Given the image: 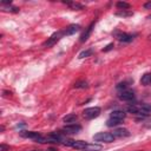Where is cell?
I'll return each instance as SVG.
<instances>
[{"mask_svg":"<svg viewBox=\"0 0 151 151\" xmlns=\"http://www.w3.org/2000/svg\"><path fill=\"white\" fill-rule=\"evenodd\" d=\"M117 38L119 41L122 42H130L133 40L134 38V34H129V33H118L117 34Z\"/></svg>","mask_w":151,"mask_h":151,"instance_id":"obj_10","label":"cell"},{"mask_svg":"<svg viewBox=\"0 0 151 151\" xmlns=\"http://www.w3.org/2000/svg\"><path fill=\"white\" fill-rule=\"evenodd\" d=\"M64 123H67V124H74L77 120H78V116L74 114V113H71V114H67L63 118Z\"/></svg>","mask_w":151,"mask_h":151,"instance_id":"obj_13","label":"cell"},{"mask_svg":"<svg viewBox=\"0 0 151 151\" xmlns=\"http://www.w3.org/2000/svg\"><path fill=\"white\" fill-rule=\"evenodd\" d=\"M137 151H138V150H137Z\"/></svg>","mask_w":151,"mask_h":151,"instance_id":"obj_28","label":"cell"},{"mask_svg":"<svg viewBox=\"0 0 151 151\" xmlns=\"http://www.w3.org/2000/svg\"><path fill=\"white\" fill-rule=\"evenodd\" d=\"M149 39H150V40H151V34H150V35H149Z\"/></svg>","mask_w":151,"mask_h":151,"instance_id":"obj_26","label":"cell"},{"mask_svg":"<svg viewBox=\"0 0 151 151\" xmlns=\"http://www.w3.org/2000/svg\"><path fill=\"white\" fill-rule=\"evenodd\" d=\"M92 53H93V50H92V48H87V50H85V51H81V52L79 53L78 58H79V59L87 58V57H91V55H92Z\"/></svg>","mask_w":151,"mask_h":151,"instance_id":"obj_17","label":"cell"},{"mask_svg":"<svg viewBox=\"0 0 151 151\" xmlns=\"http://www.w3.org/2000/svg\"><path fill=\"white\" fill-rule=\"evenodd\" d=\"M4 11H6V12H18L19 11V8H17V7H4Z\"/></svg>","mask_w":151,"mask_h":151,"instance_id":"obj_21","label":"cell"},{"mask_svg":"<svg viewBox=\"0 0 151 151\" xmlns=\"http://www.w3.org/2000/svg\"><path fill=\"white\" fill-rule=\"evenodd\" d=\"M116 6L119 8V9H129L130 8V4L125 2V1H118L116 4Z\"/></svg>","mask_w":151,"mask_h":151,"instance_id":"obj_20","label":"cell"},{"mask_svg":"<svg viewBox=\"0 0 151 151\" xmlns=\"http://www.w3.org/2000/svg\"><path fill=\"white\" fill-rule=\"evenodd\" d=\"M114 138L116 137L111 132H98L93 136V140L98 143H112Z\"/></svg>","mask_w":151,"mask_h":151,"instance_id":"obj_2","label":"cell"},{"mask_svg":"<svg viewBox=\"0 0 151 151\" xmlns=\"http://www.w3.org/2000/svg\"><path fill=\"white\" fill-rule=\"evenodd\" d=\"M79 29H80V26H79V25L72 24V25H70L68 27H66V28L63 31V34H64V35H72V34L77 33Z\"/></svg>","mask_w":151,"mask_h":151,"instance_id":"obj_8","label":"cell"},{"mask_svg":"<svg viewBox=\"0 0 151 151\" xmlns=\"http://www.w3.org/2000/svg\"><path fill=\"white\" fill-rule=\"evenodd\" d=\"M122 122H123V120H118V119L109 118V119H107V122H106V125H107L109 127H113V126H117V125H119Z\"/></svg>","mask_w":151,"mask_h":151,"instance_id":"obj_18","label":"cell"},{"mask_svg":"<svg viewBox=\"0 0 151 151\" xmlns=\"http://www.w3.org/2000/svg\"><path fill=\"white\" fill-rule=\"evenodd\" d=\"M127 112L134 113V114H143L147 116L151 112V105L150 104H142V105H131L127 107Z\"/></svg>","mask_w":151,"mask_h":151,"instance_id":"obj_1","label":"cell"},{"mask_svg":"<svg viewBox=\"0 0 151 151\" xmlns=\"http://www.w3.org/2000/svg\"><path fill=\"white\" fill-rule=\"evenodd\" d=\"M93 28H94V21H93V22H91V24H90V26H88V27L85 29V32L81 34V37H80V42H85V41L90 38V35H91V33H92Z\"/></svg>","mask_w":151,"mask_h":151,"instance_id":"obj_9","label":"cell"},{"mask_svg":"<svg viewBox=\"0 0 151 151\" xmlns=\"http://www.w3.org/2000/svg\"><path fill=\"white\" fill-rule=\"evenodd\" d=\"M126 87H127V83H125V81H124V83H120V84L117 85V88H118V90L123 88V91H124V90H126Z\"/></svg>","mask_w":151,"mask_h":151,"instance_id":"obj_22","label":"cell"},{"mask_svg":"<svg viewBox=\"0 0 151 151\" xmlns=\"http://www.w3.org/2000/svg\"><path fill=\"white\" fill-rule=\"evenodd\" d=\"M100 112H101L100 107H98V106H92V107L85 109V110L83 111V116H84V118H86V119H93V118H97V117L100 114Z\"/></svg>","mask_w":151,"mask_h":151,"instance_id":"obj_3","label":"cell"},{"mask_svg":"<svg viewBox=\"0 0 151 151\" xmlns=\"http://www.w3.org/2000/svg\"><path fill=\"white\" fill-rule=\"evenodd\" d=\"M6 150H9V146H7L5 144H1L0 145V151H6Z\"/></svg>","mask_w":151,"mask_h":151,"instance_id":"obj_24","label":"cell"},{"mask_svg":"<svg viewBox=\"0 0 151 151\" xmlns=\"http://www.w3.org/2000/svg\"><path fill=\"white\" fill-rule=\"evenodd\" d=\"M80 130H81V126L79 124H67V125H65L63 127V131L65 133H70V134L78 133Z\"/></svg>","mask_w":151,"mask_h":151,"instance_id":"obj_6","label":"cell"},{"mask_svg":"<svg viewBox=\"0 0 151 151\" xmlns=\"http://www.w3.org/2000/svg\"><path fill=\"white\" fill-rule=\"evenodd\" d=\"M116 15L117 17H120V18H129V17H132L133 15V12H131L129 9H120V11L116 12Z\"/></svg>","mask_w":151,"mask_h":151,"instance_id":"obj_14","label":"cell"},{"mask_svg":"<svg viewBox=\"0 0 151 151\" xmlns=\"http://www.w3.org/2000/svg\"><path fill=\"white\" fill-rule=\"evenodd\" d=\"M144 8H145V9H151V1L146 2V4L144 5Z\"/></svg>","mask_w":151,"mask_h":151,"instance_id":"obj_25","label":"cell"},{"mask_svg":"<svg viewBox=\"0 0 151 151\" xmlns=\"http://www.w3.org/2000/svg\"><path fill=\"white\" fill-rule=\"evenodd\" d=\"M32 151H39V150H32Z\"/></svg>","mask_w":151,"mask_h":151,"instance_id":"obj_27","label":"cell"},{"mask_svg":"<svg viewBox=\"0 0 151 151\" xmlns=\"http://www.w3.org/2000/svg\"><path fill=\"white\" fill-rule=\"evenodd\" d=\"M112 134L114 137H129L130 136V132L127 129H124V127H119V129H116L113 130Z\"/></svg>","mask_w":151,"mask_h":151,"instance_id":"obj_12","label":"cell"},{"mask_svg":"<svg viewBox=\"0 0 151 151\" xmlns=\"http://www.w3.org/2000/svg\"><path fill=\"white\" fill-rule=\"evenodd\" d=\"M74 87L76 88H87L88 87V84L86 80H79L74 84Z\"/></svg>","mask_w":151,"mask_h":151,"instance_id":"obj_19","label":"cell"},{"mask_svg":"<svg viewBox=\"0 0 151 151\" xmlns=\"http://www.w3.org/2000/svg\"><path fill=\"white\" fill-rule=\"evenodd\" d=\"M140 84L144 86H147L151 84V73H145L144 76H142L140 78Z\"/></svg>","mask_w":151,"mask_h":151,"instance_id":"obj_16","label":"cell"},{"mask_svg":"<svg viewBox=\"0 0 151 151\" xmlns=\"http://www.w3.org/2000/svg\"><path fill=\"white\" fill-rule=\"evenodd\" d=\"M126 117V113L122 110H116V111H112L111 114H110V118H113V119H118V120H124Z\"/></svg>","mask_w":151,"mask_h":151,"instance_id":"obj_11","label":"cell"},{"mask_svg":"<svg viewBox=\"0 0 151 151\" xmlns=\"http://www.w3.org/2000/svg\"><path fill=\"white\" fill-rule=\"evenodd\" d=\"M112 48H113V44L111 42V44H109V45H107L105 48H103V52H107V51H111Z\"/></svg>","mask_w":151,"mask_h":151,"instance_id":"obj_23","label":"cell"},{"mask_svg":"<svg viewBox=\"0 0 151 151\" xmlns=\"http://www.w3.org/2000/svg\"><path fill=\"white\" fill-rule=\"evenodd\" d=\"M63 35H64L63 32H55V33H53V34H52V35H51V37H50L42 45H44L45 47H51V46H53V45H54V44H55Z\"/></svg>","mask_w":151,"mask_h":151,"instance_id":"obj_4","label":"cell"},{"mask_svg":"<svg viewBox=\"0 0 151 151\" xmlns=\"http://www.w3.org/2000/svg\"><path fill=\"white\" fill-rule=\"evenodd\" d=\"M20 136L24 138L33 139V140H37L41 137V134L39 132H35V131H20Z\"/></svg>","mask_w":151,"mask_h":151,"instance_id":"obj_7","label":"cell"},{"mask_svg":"<svg viewBox=\"0 0 151 151\" xmlns=\"http://www.w3.org/2000/svg\"><path fill=\"white\" fill-rule=\"evenodd\" d=\"M65 4L67 6H70L71 9H73V11H81V9H84V5H81L79 2H70V1H67Z\"/></svg>","mask_w":151,"mask_h":151,"instance_id":"obj_15","label":"cell"},{"mask_svg":"<svg viewBox=\"0 0 151 151\" xmlns=\"http://www.w3.org/2000/svg\"><path fill=\"white\" fill-rule=\"evenodd\" d=\"M119 99L123 101H133L134 100V93L130 90H124L118 94Z\"/></svg>","mask_w":151,"mask_h":151,"instance_id":"obj_5","label":"cell"}]
</instances>
